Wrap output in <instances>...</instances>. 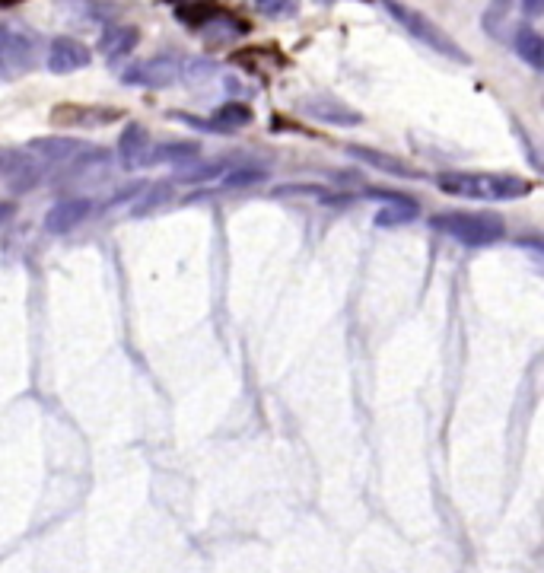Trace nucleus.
<instances>
[{
  "instance_id": "obj_1",
  "label": "nucleus",
  "mask_w": 544,
  "mask_h": 573,
  "mask_svg": "<svg viewBox=\"0 0 544 573\" xmlns=\"http://www.w3.org/2000/svg\"><path fill=\"white\" fill-rule=\"evenodd\" d=\"M436 188L452 198H468V201H516L532 195L535 182L506 176V172H440L436 176Z\"/></svg>"
},
{
  "instance_id": "obj_2",
  "label": "nucleus",
  "mask_w": 544,
  "mask_h": 573,
  "mask_svg": "<svg viewBox=\"0 0 544 573\" xmlns=\"http://www.w3.org/2000/svg\"><path fill=\"white\" fill-rule=\"evenodd\" d=\"M430 227L455 242H462V246H494V242L506 236L503 220L494 214H468V211L436 214L430 220Z\"/></svg>"
},
{
  "instance_id": "obj_3",
  "label": "nucleus",
  "mask_w": 544,
  "mask_h": 573,
  "mask_svg": "<svg viewBox=\"0 0 544 573\" xmlns=\"http://www.w3.org/2000/svg\"><path fill=\"white\" fill-rule=\"evenodd\" d=\"M382 7H385V13H389L401 29L411 32L417 42H424V45H430L433 51H440L443 58H452V61H459V64H468V61H471L465 51L455 45L440 26L427 20L424 13H417L414 7L398 4V0H382Z\"/></svg>"
},
{
  "instance_id": "obj_4",
  "label": "nucleus",
  "mask_w": 544,
  "mask_h": 573,
  "mask_svg": "<svg viewBox=\"0 0 544 573\" xmlns=\"http://www.w3.org/2000/svg\"><path fill=\"white\" fill-rule=\"evenodd\" d=\"M182 77V64L169 58V55H156L134 64L131 71L121 74L128 86H147V90H163V86H172L175 80Z\"/></svg>"
},
{
  "instance_id": "obj_5",
  "label": "nucleus",
  "mask_w": 544,
  "mask_h": 573,
  "mask_svg": "<svg viewBox=\"0 0 544 573\" xmlns=\"http://www.w3.org/2000/svg\"><path fill=\"white\" fill-rule=\"evenodd\" d=\"M35 64V42L20 29H0V74L20 77Z\"/></svg>"
},
{
  "instance_id": "obj_6",
  "label": "nucleus",
  "mask_w": 544,
  "mask_h": 573,
  "mask_svg": "<svg viewBox=\"0 0 544 573\" xmlns=\"http://www.w3.org/2000/svg\"><path fill=\"white\" fill-rule=\"evenodd\" d=\"M93 55L80 39L74 36H58L55 42L48 45V71L51 74H77L83 67H90Z\"/></svg>"
},
{
  "instance_id": "obj_7",
  "label": "nucleus",
  "mask_w": 544,
  "mask_h": 573,
  "mask_svg": "<svg viewBox=\"0 0 544 573\" xmlns=\"http://www.w3.org/2000/svg\"><path fill=\"white\" fill-rule=\"evenodd\" d=\"M373 198L382 201V207L376 211V227L382 230H395V227H405L417 217V201H411L408 195H398V191H373Z\"/></svg>"
},
{
  "instance_id": "obj_8",
  "label": "nucleus",
  "mask_w": 544,
  "mask_h": 573,
  "mask_svg": "<svg viewBox=\"0 0 544 573\" xmlns=\"http://www.w3.org/2000/svg\"><path fill=\"white\" fill-rule=\"evenodd\" d=\"M150 153H153V141L144 125H137V121H131V125L121 131L118 137V160L125 169H137V166H147L150 163Z\"/></svg>"
},
{
  "instance_id": "obj_9",
  "label": "nucleus",
  "mask_w": 544,
  "mask_h": 573,
  "mask_svg": "<svg viewBox=\"0 0 544 573\" xmlns=\"http://www.w3.org/2000/svg\"><path fill=\"white\" fill-rule=\"evenodd\" d=\"M303 112L315 121H325V125H335V128H357L363 125V115L354 112L350 106L338 99H325V96H315L303 102Z\"/></svg>"
},
{
  "instance_id": "obj_10",
  "label": "nucleus",
  "mask_w": 544,
  "mask_h": 573,
  "mask_svg": "<svg viewBox=\"0 0 544 573\" xmlns=\"http://www.w3.org/2000/svg\"><path fill=\"white\" fill-rule=\"evenodd\" d=\"M90 211H93V204L86 201V198H64V201H58V204L48 211L45 230L55 233V236H64V233H70V230H77Z\"/></svg>"
},
{
  "instance_id": "obj_11",
  "label": "nucleus",
  "mask_w": 544,
  "mask_h": 573,
  "mask_svg": "<svg viewBox=\"0 0 544 573\" xmlns=\"http://www.w3.org/2000/svg\"><path fill=\"white\" fill-rule=\"evenodd\" d=\"M115 118H118L115 109H96V106H58L51 112V121L61 128H96Z\"/></svg>"
},
{
  "instance_id": "obj_12",
  "label": "nucleus",
  "mask_w": 544,
  "mask_h": 573,
  "mask_svg": "<svg viewBox=\"0 0 544 573\" xmlns=\"http://www.w3.org/2000/svg\"><path fill=\"white\" fill-rule=\"evenodd\" d=\"M29 150L39 153L45 163H74L77 156L86 150V144L77 141V137H61V134H55V137H39V141H32Z\"/></svg>"
},
{
  "instance_id": "obj_13",
  "label": "nucleus",
  "mask_w": 544,
  "mask_h": 573,
  "mask_svg": "<svg viewBox=\"0 0 544 573\" xmlns=\"http://www.w3.org/2000/svg\"><path fill=\"white\" fill-rule=\"evenodd\" d=\"M137 39H140V32L134 26H109L99 39V51L109 61H118V58L131 55V51L137 48Z\"/></svg>"
},
{
  "instance_id": "obj_14",
  "label": "nucleus",
  "mask_w": 544,
  "mask_h": 573,
  "mask_svg": "<svg viewBox=\"0 0 544 573\" xmlns=\"http://www.w3.org/2000/svg\"><path fill=\"white\" fill-rule=\"evenodd\" d=\"M347 153H350V156H357L360 163H366V166H373V169L385 172V176H401V179L417 176V172H414L411 166L398 163L395 156H385V153H379V150H373V147H357V144H350Z\"/></svg>"
},
{
  "instance_id": "obj_15",
  "label": "nucleus",
  "mask_w": 544,
  "mask_h": 573,
  "mask_svg": "<svg viewBox=\"0 0 544 573\" xmlns=\"http://www.w3.org/2000/svg\"><path fill=\"white\" fill-rule=\"evenodd\" d=\"M268 179V169H261L255 163H226L223 176L217 188H252Z\"/></svg>"
},
{
  "instance_id": "obj_16",
  "label": "nucleus",
  "mask_w": 544,
  "mask_h": 573,
  "mask_svg": "<svg viewBox=\"0 0 544 573\" xmlns=\"http://www.w3.org/2000/svg\"><path fill=\"white\" fill-rule=\"evenodd\" d=\"M204 32V39L207 42H214V45H223V42H233L242 36V23L233 20V16H226V13H207V20L198 26Z\"/></svg>"
},
{
  "instance_id": "obj_17",
  "label": "nucleus",
  "mask_w": 544,
  "mask_h": 573,
  "mask_svg": "<svg viewBox=\"0 0 544 573\" xmlns=\"http://www.w3.org/2000/svg\"><path fill=\"white\" fill-rule=\"evenodd\" d=\"M58 7L67 16H77L80 23H105L112 20V7L109 4H99V0H58Z\"/></svg>"
},
{
  "instance_id": "obj_18",
  "label": "nucleus",
  "mask_w": 544,
  "mask_h": 573,
  "mask_svg": "<svg viewBox=\"0 0 544 573\" xmlns=\"http://www.w3.org/2000/svg\"><path fill=\"white\" fill-rule=\"evenodd\" d=\"M252 121V109L245 106V102H226V106H220L214 112V118H210V125H214L220 134H230V131H239Z\"/></svg>"
},
{
  "instance_id": "obj_19",
  "label": "nucleus",
  "mask_w": 544,
  "mask_h": 573,
  "mask_svg": "<svg viewBox=\"0 0 544 573\" xmlns=\"http://www.w3.org/2000/svg\"><path fill=\"white\" fill-rule=\"evenodd\" d=\"M516 51H519V58L525 64L535 67V71H541V67H544V42H541V36L532 26H522L516 32Z\"/></svg>"
},
{
  "instance_id": "obj_20",
  "label": "nucleus",
  "mask_w": 544,
  "mask_h": 573,
  "mask_svg": "<svg viewBox=\"0 0 544 573\" xmlns=\"http://www.w3.org/2000/svg\"><path fill=\"white\" fill-rule=\"evenodd\" d=\"M198 153H201V147L198 144H188V141L163 144V147H153L150 163H195Z\"/></svg>"
},
{
  "instance_id": "obj_21",
  "label": "nucleus",
  "mask_w": 544,
  "mask_h": 573,
  "mask_svg": "<svg viewBox=\"0 0 544 573\" xmlns=\"http://www.w3.org/2000/svg\"><path fill=\"white\" fill-rule=\"evenodd\" d=\"M255 10L268 20H290L300 13V0H252Z\"/></svg>"
},
{
  "instance_id": "obj_22",
  "label": "nucleus",
  "mask_w": 544,
  "mask_h": 573,
  "mask_svg": "<svg viewBox=\"0 0 544 573\" xmlns=\"http://www.w3.org/2000/svg\"><path fill=\"white\" fill-rule=\"evenodd\" d=\"M26 166H29L26 156H20L16 150L0 147V179H16Z\"/></svg>"
},
{
  "instance_id": "obj_23",
  "label": "nucleus",
  "mask_w": 544,
  "mask_h": 573,
  "mask_svg": "<svg viewBox=\"0 0 544 573\" xmlns=\"http://www.w3.org/2000/svg\"><path fill=\"white\" fill-rule=\"evenodd\" d=\"M522 10L529 13V16H541V10H544V0H522Z\"/></svg>"
},
{
  "instance_id": "obj_24",
  "label": "nucleus",
  "mask_w": 544,
  "mask_h": 573,
  "mask_svg": "<svg viewBox=\"0 0 544 573\" xmlns=\"http://www.w3.org/2000/svg\"><path fill=\"white\" fill-rule=\"evenodd\" d=\"M10 214H13V204H4V201H0V223H4Z\"/></svg>"
}]
</instances>
